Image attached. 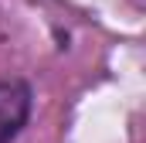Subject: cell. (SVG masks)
Instances as JSON below:
<instances>
[{"label":"cell","mask_w":146,"mask_h":143,"mask_svg":"<svg viewBox=\"0 0 146 143\" xmlns=\"http://www.w3.org/2000/svg\"><path fill=\"white\" fill-rule=\"evenodd\" d=\"M31 116V89L17 78L0 82V143H14Z\"/></svg>","instance_id":"cell-1"}]
</instances>
